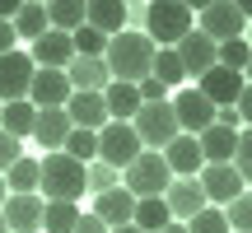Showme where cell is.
Wrapping results in <instances>:
<instances>
[{
  "mask_svg": "<svg viewBox=\"0 0 252 233\" xmlns=\"http://www.w3.org/2000/svg\"><path fill=\"white\" fill-rule=\"evenodd\" d=\"M154 52H159V47H154L145 33H131V28L117 33V37H108V52H103L108 80H117V84H140V80H150Z\"/></svg>",
  "mask_w": 252,
  "mask_h": 233,
  "instance_id": "cell-1",
  "label": "cell"
},
{
  "mask_svg": "<svg viewBox=\"0 0 252 233\" xmlns=\"http://www.w3.org/2000/svg\"><path fill=\"white\" fill-rule=\"evenodd\" d=\"M37 191H42V201H70V205H80V196L89 191V182H84V163H75L70 154H47V159H37Z\"/></svg>",
  "mask_w": 252,
  "mask_h": 233,
  "instance_id": "cell-2",
  "label": "cell"
},
{
  "mask_svg": "<svg viewBox=\"0 0 252 233\" xmlns=\"http://www.w3.org/2000/svg\"><path fill=\"white\" fill-rule=\"evenodd\" d=\"M131 131H135V140H140V149H154V154H163L182 135L168 103H140V112L131 116Z\"/></svg>",
  "mask_w": 252,
  "mask_h": 233,
  "instance_id": "cell-3",
  "label": "cell"
},
{
  "mask_svg": "<svg viewBox=\"0 0 252 233\" xmlns=\"http://www.w3.org/2000/svg\"><path fill=\"white\" fill-rule=\"evenodd\" d=\"M145 24H150V42L154 47H178L182 37L191 33V5H182V0H154L150 9H145Z\"/></svg>",
  "mask_w": 252,
  "mask_h": 233,
  "instance_id": "cell-4",
  "label": "cell"
},
{
  "mask_svg": "<svg viewBox=\"0 0 252 233\" xmlns=\"http://www.w3.org/2000/svg\"><path fill=\"white\" fill-rule=\"evenodd\" d=\"M168 182H173V173H168V163H163V154H154V149H140V159H135L131 168H122V187L131 191L135 201L163 196Z\"/></svg>",
  "mask_w": 252,
  "mask_h": 233,
  "instance_id": "cell-5",
  "label": "cell"
},
{
  "mask_svg": "<svg viewBox=\"0 0 252 233\" xmlns=\"http://www.w3.org/2000/svg\"><path fill=\"white\" fill-rule=\"evenodd\" d=\"M140 159V140H135L131 121H108L98 131V163H108V168H131V163Z\"/></svg>",
  "mask_w": 252,
  "mask_h": 233,
  "instance_id": "cell-6",
  "label": "cell"
},
{
  "mask_svg": "<svg viewBox=\"0 0 252 233\" xmlns=\"http://www.w3.org/2000/svg\"><path fill=\"white\" fill-rule=\"evenodd\" d=\"M243 24L248 19L238 14V5H229V0H210V5H201V19H196V33L210 37V42H229V37H243Z\"/></svg>",
  "mask_w": 252,
  "mask_h": 233,
  "instance_id": "cell-7",
  "label": "cell"
},
{
  "mask_svg": "<svg viewBox=\"0 0 252 233\" xmlns=\"http://www.w3.org/2000/svg\"><path fill=\"white\" fill-rule=\"evenodd\" d=\"M196 182H201V191H206V205H215V210H224L229 201H238L243 196V177L234 173V163H206V168L196 173Z\"/></svg>",
  "mask_w": 252,
  "mask_h": 233,
  "instance_id": "cell-8",
  "label": "cell"
},
{
  "mask_svg": "<svg viewBox=\"0 0 252 233\" xmlns=\"http://www.w3.org/2000/svg\"><path fill=\"white\" fill-rule=\"evenodd\" d=\"M173 116H178V131L182 135H201L206 126H215V108L206 103L201 89H178V98H168Z\"/></svg>",
  "mask_w": 252,
  "mask_h": 233,
  "instance_id": "cell-9",
  "label": "cell"
},
{
  "mask_svg": "<svg viewBox=\"0 0 252 233\" xmlns=\"http://www.w3.org/2000/svg\"><path fill=\"white\" fill-rule=\"evenodd\" d=\"M33 70H37V65L28 61V52H19V47L0 56V108H5V103H19V98H28Z\"/></svg>",
  "mask_w": 252,
  "mask_h": 233,
  "instance_id": "cell-10",
  "label": "cell"
},
{
  "mask_svg": "<svg viewBox=\"0 0 252 233\" xmlns=\"http://www.w3.org/2000/svg\"><path fill=\"white\" fill-rule=\"evenodd\" d=\"M163 205H168V215L178 219V224H187L191 215L206 210V191H201L196 177H173L168 191H163Z\"/></svg>",
  "mask_w": 252,
  "mask_h": 233,
  "instance_id": "cell-11",
  "label": "cell"
},
{
  "mask_svg": "<svg viewBox=\"0 0 252 233\" xmlns=\"http://www.w3.org/2000/svg\"><path fill=\"white\" fill-rule=\"evenodd\" d=\"M196 89L206 93V103H210V108H234V103H238V93H243V75L224 70V65H210V70L196 80Z\"/></svg>",
  "mask_w": 252,
  "mask_h": 233,
  "instance_id": "cell-12",
  "label": "cell"
},
{
  "mask_svg": "<svg viewBox=\"0 0 252 233\" xmlns=\"http://www.w3.org/2000/svg\"><path fill=\"white\" fill-rule=\"evenodd\" d=\"M28 61H33L37 70H65V65L75 61L70 33H56V28H47V33H42V37L33 42V52H28Z\"/></svg>",
  "mask_w": 252,
  "mask_h": 233,
  "instance_id": "cell-13",
  "label": "cell"
},
{
  "mask_svg": "<svg viewBox=\"0 0 252 233\" xmlns=\"http://www.w3.org/2000/svg\"><path fill=\"white\" fill-rule=\"evenodd\" d=\"M173 56H178V65H182V75H206L210 65H215V42H210V37H201L196 28H191L187 37H182L178 47H173Z\"/></svg>",
  "mask_w": 252,
  "mask_h": 233,
  "instance_id": "cell-14",
  "label": "cell"
},
{
  "mask_svg": "<svg viewBox=\"0 0 252 233\" xmlns=\"http://www.w3.org/2000/svg\"><path fill=\"white\" fill-rule=\"evenodd\" d=\"M65 98H70L65 70H33V84H28V103L33 108H65Z\"/></svg>",
  "mask_w": 252,
  "mask_h": 233,
  "instance_id": "cell-15",
  "label": "cell"
},
{
  "mask_svg": "<svg viewBox=\"0 0 252 233\" xmlns=\"http://www.w3.org/2000/svg\"><path fill=\"white\" fill-rule=\"evenodd\" d=\"M65 116H70L75 131H94V135H98L103 126H108L103 93H70V98H65Z\"/></svg>",
  "mask_w": 252,
  "mask_h": 233,
  "instance_id": "cell-16",
  "label": "cell"
},
{
  "mask_svg": "<svg viewBox=\"0 0 252 233\" xmlns=\"http://www.w3.org/2000/svg\"><path fill=\"white\" fill-rule=\"evenodd\" d=\"M9 233H37L42 229V196H5L0 205Z\"/></svg>",
  "mask_w": 252,
  "mask_h": 233,
  "instance_id": "cell-17",
  "label": "cell"
},
{
  "mask_svg": "<svg viewBox=\"0 0 252 233\" xmlns=\"http://www.w3.org/2000/svg\"><path fill=\"white\" fill-rule=\"evenodd\" d=\"M70 116H65V108H37V121H33V140L42 145L47 154H56L65 145V135H70Z\"/></svg>",
  "mask_w": 252,
  "mask_h": 233,
  "instance_id": "cell-18",
  "label": "cell"
},
{
  "mask_svg": "<svg viewBox=\"0 0 252 233\" xmlns=\"http://www.w3.org/2000/svg\"><path fill=\"white\" fill-rule=\"evenodd\" d=\"M89 215H98L108 229H122V224H131V215H135V196L126 187H112V191H103V196H94Z\"/></svg>",
  "mask_w": 252,
  "mask_h": 233,
  "instance_id": "cell-19",
  "label": "cell"
},
{
  "mask_svg": "<svg viewBox=\"0 0 252 233\" xmlns=\"http://www.w3.org/2000/svg\"><path fill=\"white\" fill-rule=\"evenodd\" d=\"M163 163H168V173H173V177H196V173L206 168L196 135H178V140L163 149Z\"/></svg>",
  "mask_w": 252,
  "mask_h": 233,
  "instance_id": "cell-20",
  "label": "cell"
},
{
  "mask_svg": "<svg viewBox=\"0 0 252 233\" xmlns=\"http://www.w3.org/2000/svg\"><path fill=\"white\" fill-rule=\"evenodd\" d=\"M65 80H70V93H103L108 89V65L103 61H89V56H75L65 65Z\"/></svg>",
  "mask_w": 252,
  "mask_h": 233,
  "instance_id": "cell-21",
  "label": "cell"
},
{
  "mask_svg": "<svg viewBox=\"0 0 252 233\" xmlns=\"http://www.w3.org/2000/svg\"><path fill=\"white\" fill-rule=\"evenodd\" d=\"M84 24L98 28L103 37H117V33H126V5L122 0H89L84 5Z\"/></svg>",
  "mask_w": 252,
  "mask_h": 233,
  "instance_id": "cell-22",
  "label": "cell"
},
{
  "mask_svg": "<svg viewBox=\"0 0 252 233\" xmlns=\"http://www.w3.org/2000/svg\"><path fill=\"white\" fill-rule=\"evenodd\" d=\"M196 145H201V159L206 163H234L238 131H229V126H206V131L196 135Z\"/></svg>",
  "mask_w": 252,
  "mask_h": 233,
  "instance_id": "cell-23",
  "label": "cell"
},
{
  "mask_svg": "<svg viewBox=\"0 0 252 233\" xmlns=\"http://www.w3.org/2000/svg\"><path fill=\"white\" fill-rule=\"evenodd\" d=\"M103 108H108V121H131V116L140 112L135 84H117V80H112L108 89H103Z\"/></svg>",
  "mask_w": 252,
  "mask_h": 233,
  "instance_id": "cell-24",
  "label": "cell"
},
{
  "mask_svg": "<svg viewBox=\"0 0 252 233\" xmlns=\"http://www.w3.org/2000/svg\"><path fill=\"white\" fill-rule=\"evenodd\" d=\"M33 121H37V108H33L28 98L5 103V108H0V131H5V135H14V140L33 135Z\"/></svg>",
  "mask_w": 252,
  "mask_h": 233,
  "instance_id": "cell-25",
  "label": "cell"
},
{
  "mask_svg": "<svg viewBox=\"0 0 252 233\" xmlns=\"http://www.w3.org/2000/svg\"><path fill=\"white\" fill-rule=\"evenodd\" d=\"M131 224L140 229V233H159V229H168L173 215H168V205H163V196H145V201H135Z\"/></svg>",
  "mask_w": 252,
  "mask_h": 233,
  "instance_id": "cell-26",
  "label": "cell"
},
{
  "mask_svg": "<svg viewBox=\"0 0 252 233\" xmlns=\"http://www.w3.org/2000/svg\"><path fill=\"white\" fill-rule=\"evenodd\" d=\"M80 224V205L70 201H42V233H75Z\"/></svg>",
  "mask_w": 252,
  "mask_h": 233,
  "instance_id": "cell-27",
  "label": "cell"
},
{
  "mask_svg": "<svg viewBox=\"0 0 252 233\" xmlns=\"http://www.w3.org/2000/svg\"><path fill=\"white\" fill-rule=\"evenodd\" d=\"M37 177H42V173H37V159L24 154V159L5 173V191L9 196H37Z\"/></svg>",
  "mask_w": 252,
  "mask_h": 233,
  "instance_id": "cell-28",
  "label": "cell"
},
{
  "mask_svg": "<svg viewBox=\"0 0 252 233\" xmlns=\"http://www.w3.org/2000/svg\"><path fill=\"white\" fill-rule=\"evenodd\" d=\"M9 28H14V37H28V42H37V37L47 33V5H19V14L9 19Z\"/></svg>",
  "mask_w": 252,
  "mask_h": 233,
  "instance_id": "cell-29",
  "label": "cell"
},
{
  "mask_svg": "<svg viewBox=\"0 0 252 233\" xmlns=\"http://www.w3.org/2000/svg\"><path fill=\"white\" fill-rule=\"evenodd\" d=\"M80 24H84V5H80V0H52V5H47V28L75 33Z\"/></svg>",
  "mask_w": 252,
  "mask_h": 233,
  "instance_id": "cell-30",
  "label": "cell"
},
{
  "mask_svg": "<svg viewBox=\"0 0 252 233\" xmlns=\"http://www.w3.org/2000/svg\"><path fill=\"white\" fill-rule=\"evenodd\" d=\"M70 47H75V56H89V61H103V52H108V37H103L98 28L80 24V28L70 33Z\"/></svg>",
  "mask_w": 252,
  "mask_h": 233,
  "instance_id": "cell-31",
  "label": "cell"
},
{
  "mask_svg": "<svg viewBox=\"0 0 252 233\" xmlns=\"http://www.w3.org/2000/svg\"><path fill=\"white\" fill-rule=\"evenodd\" d=\"M61 154H70L75 163L89 168V163L98 159V135H94V131H70V135H65V145H61Z\"/></svg>",
  "mask_w": 252,
  "mask_h": 233,
  "instance_id": "cell-32",
  "label": "cell"
},
{
  "mask_svg": "<svg viewBox=\"0 0 252 233\" xmlns=\"http://www.w3.org/2000/svg\"><path fill=\"white\" fill-rule=\"evenodd\" d=\"M248 56H252V47L243 42V37H229V42L215 47V65H224V70H234V75H243Z\"/></svg>",
  "mask_w": 252,
  "mask_h": 233,
  "instance_id": "cell-33",
  "label": "cell"
},
{
  "mask_svg": "<svg viewBox=\"0 0 252 233\" xmlns=\"http://www.w3.org/2000/svg\"><path fill=\"white\" fill-rule=\"evenodd\" d=\"M154 80L163 84V89H173V84H182L187 80V75H182V65H178V56H173V47H159V52H154Z\"/></svg>",
  "mask_w": 252,
  "mask_h": 233,
  "instance_id": "cell-34",
  "label": "cell"
},
{
  "mask_svg": "<svg viewBox=\"0 0 252 233\" xmlns=\"http://www.w3.org/2000/svg\"><path fill=\"white\" fill-rule=\"evenodd\" d=\"M224 224H229V233H252V191H243L238 201L224 205Z\"/></svg>",
  "mask_w": 252,
  "mask_h": 233,
  "instance_id": "cell-35",
  "label": "cell"
},
{
  "mask_svg": "<svg viewBox=\"0 0 252 233\" xmlns=\"http://www.w3.org/2000/svg\"><path fill=\"white\" fill-rule=\"evenodd\" d=\"M187 233H229V224H224V210L206 205L201 215H191V219H187Z\"/></svg>",
  "mask_w": 252,
  "mask_h": 233,
  "instance_id": "cell-36",
  "label": "cell"
},
{
  "mask_svg": "<svg viewBox=\"0 0 252 233\" xmlns=\"http://www.w3.org/2000/svg\"><path fill=\"white\" fill-rule=\"evenodd\" d=\"M84 182H89V191H94V196H103V191H112V187H117V168H108V163H98V159H94L89 168H84Z\"/></svg>",
  "mask_w": 252,
  "mask_h": 233,
  "instance_id": "cell-37",
  "label": "cell"
},
{
  "mask_svg": "<svg viewBox=\"0 0 252 233\" xmlns=\"http://www.w3.org/2000/svg\"><path fill=\"white\" fill-rule=\"evenodd\" d=\"M234 173L243 177V187L252 182V131H238V149H234Z\"/></svg>",
  "mask_w": 252,
  "mask_h": 233,
  "instance_id": "cell-38",
  "label": "cell"
},
{
  "mask_svg": "<svg viewBox=\"0 0 252 233\" xmlns=\"http://www.w3.org/2000/svg\"><path fill=\"white\" fill-rule=\"evenodd\" d=\"M19 159H24V145H19L14 135H5V131H0V177H5V173L14 168Z\"/></svg>",
  "mask_w": 252,
  "mask_h": 233,
  "instance_id": "cell-39",
  "label": "cell"
},
{
  "mask_svg": "<svg viewBox=\"0 0 252 233\" xmlns=\"http://www.w3.org/2000/svg\"><path fill=\"white\" fill-rule=\"evenodd\" d=\"M135 93H140V103H168V89H163V84L154 80V75L135 84Z\"/></svg>",
  "mask_w": 252,
  "mask_h": 233,
  "instance_id": "cell-40",
  "label": "cell"
},
{
  "mask_svg": "<svg viewBox=\"0 0 252 233\" xmlns=\"http://www.w3.org/2000/svg\"><path fill=\"white\" fill-rule=\"evenodd\" d=\"M75 233H108V224H103L98 215H84V210H80V224H75Z\"/></svg>",
  "mask_w": 252,
  "mask_h": 233,
  "instance_id": "cell-41",
  "label": "cell"
},
{
  "mask_svg": "<svg viewBox=\"0 0 252 233\" xmlns=\"http://www.w3.org/2000/svg\"><path fill=\"white\" fill-rule=\"evenodd\" d=\"M14 42H19V37H14V28H9V24H0V56H5V52H14Z\"/></svg>",
  "mask_w": 252,
  "mask_h": 233,
  "instance_id": "cell-42",
  "label": "cell"
},
{
  "mask_svg": "<svg viewBox=\"0 0 252 233\" xmlns=\"http://www.w3.org/2000/svg\"><path fill=\"white\" fill-rule=\"evenodd\" d=\"M159 233H187V224H178V219H173L168 229H159Z\"/></svg>",
  "mask_w": 252,
  "mask_h": 233,
  "instance_id": "cell-43",
  "label": "cell"
},
{
  "mask_svg": "<svg viewBox=\"0 0 252 233\" xmlns=\"http://www.w3.org/2000/svg\"><path fill=\"white\" fill-rule=\"evenodd\" d=\"M243 84H252V56H248V65H243Z\"/></svg>",
  "mask_w": 252,
  "mask_h": 233,
  "instance_id": "cell-44",
  "label": "cell"
},
{
  "mask_svg": "<svg viewBox=\"0 0 252 233\" xmlns=\"http://www.w3.org/2000/svg\"><path fill=\"white\" fill-rule=\"evenodd\" d=\"M108 233H140V229H135V224H122V229H108Z\"/></svg>",
  "mask_w": 252,
  "mask_h": 233,
  "instance_id": "cell-45",
  "label": "cell"
},
{
  "mask_svg": "<svg viewBox=\"0 0 252 233\" xmlns=\"http://www.w3.org/2000/svg\"><path fill=\"white\" fill-rule=\"evenodd\" d=\"M5 196H9V191H5V177H0V205H5Z\"/></svg>",
  "mask_w": 252,
  "mask_h": 233,
  "instance_id": "cell-46",
  "label": "cell"
},
{
  "mask_svg": "<svg viewBox=\"0 0 252 233\" xmlns=\"http://www.w3.org/2000/svg\"><path fill=\"white\" fill-rule=\"evenodd\" d=\"M0 233H9V229H5V215H0Z\"/></svg>",
  "mask_w": 252,
  "mask_h": 233,
  "instance_id": "cell-47",
  "label": "cell"
}]
</instances>
